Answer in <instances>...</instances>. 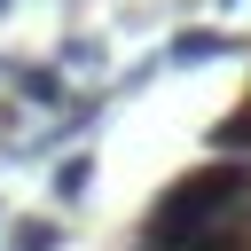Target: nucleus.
<instances>
[{"mask_svg":"<svg viewBox=\"0 0 251 251\" xmlns=\"http://www.w3.org/2000/svg\"><path fill=\"white\" fill-rule=\"evenodd\" d=\"M220 8H227V0H220Z\"/></svg>","mask_w":251,"mask_h":251,"instance_id":"7","label":"nucleus"},{"mask_svg":"<svg viewBox=\"0 0 251 251\" xmlns=\"http://www.w3.org/2000/svg\"><path fill=\"white\" fill-rule=\"evenodd\" d=\"M55 243H63L55 220H16V227H8V251H55Z\"/></svg>","mask_w":251,"mask_h":251,"instance_id":"4","label":"nucleus"},{"mask_svg":"<svg viewBox=\"0 0 251 251\" xmlns=\"http://www.w3.org/2000/svg\"><path fill=\"white\" fill-rule=\"evenodd\" d=\"M86 180H94V157H63V165H55V196H63V204H78Z\"/></svg>","mask_w":251,"mask_h":251,"instance_id":"5","label":"nucleus"},{"mask_svg":"<svg viewBox=\"0 0 251 251\" xmlns=\"http://www.w3.org/2000/svg\"><path fill=\"white\" fill-rule=\"evenodd\" d=\"M196 227H251V157H212L196 173H180L149 220H141V251H165Z\"/></svg>","mask_w":251,"mask_h":251,"instance_id":"1","label":"nucleus"},{"mask_svg":"<svg viewBox=\"0 0 251 251\" xmlns=\"http://www.w3.org/2000/svg\"><path fill=\"white\" fill-rule=\"evenodd\" d=\"M243 39H227V31H173L165 39V63L173 71H196V63H220V55H235Z\"/></svg>","mask_w":251,"mask_h":251,"instance_id":"2","label":"nucleus"},{"mask_svg":"<svg viewBox=\"0 0 251 251\" xmlns=\"http://www.w3.org/2000/svg\"><path fill=\"white\" fill-rule=\"evenodd\" d=\"M204 149H212V157H251V102H243V110H227V118L204 133Z\"/></svg>","mask_w":251,"mask_h":251,"instance_id":"3","label":"nucleus"},{"mask_svg":"<svg viewBox=\"0 0 251 251\" xmlns=\"http://www.w3.org/2000/svg\"><path fill=\"white\" fill-rule=\"evenodd\" d=\"M16 94L24 102H63V78L55 71H16Z\"/></svg>","mask_w":251,"mask_h":251,"instance_id":"6","label":"nucleus"}]
</instances>
